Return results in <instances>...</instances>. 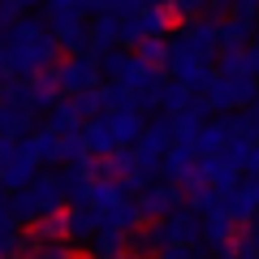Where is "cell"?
Listing matches in <instances>:
<instances>
[{"instance_id":"cell-1","label":"cell","mask_w":259,"mask_h":259,"mask_svg":"<svg viewBox=\"0 0 259 259\" xmlns=\"http://www.w3.org/2000/svg\"><path fill=\"white\" fill-rule=\"evenodd\" d=\"M164 78L177 87H186L190 95H203L207 82L216 78V69L207 61H199V56H190L182 44H168V61H164Z\"/></svg>"},{"instance_id":"cell-2","label":"cell","mask_w":259,"mask_h":259,"mask_svg":"<svg viewBox=\"0 0 259 259\" xmlns=\"http://www.w3.org/2000/svg\"><path fill=\"white\" fill-rule=\"evenodd\" d=\"M255 91H259L255 78H225V74H216L212 82H207L203 100H207L212 112H246V104L255 100Z\"/></svg>"},{"instance_id":"cell-3","label":"cell","mask_w":259,"mask_h":259,"mask_svg":"<svg viewBox=\"0 0 259 259\" xmlns=\"http://www.w3.org/2000/svg\"><path fill=\"white\" fill-rule=\"evenodd\" d=\"M134 207H139V221L156 225V221H164V216H173L177 207H186V190L173 186V182H151L147 190L134 194Z\"/></svg>"},{"instance_id":"cell-4","label":"cell","mask_w":259,"mask_h":259,"mask_svg":"<svg viewBox=\"0 0 259 259\" xmlns=\"http://www.w3.org/2000/svg\"><path fill=\"white\" fill-rule=\"evenodd\" d=\"M173 44H182L190 56H199V61L216 65V56H221V22L216 18H199V22H182V30H177Z\"/></svg>"},{"instance_id":"cell-5","label":"cell","mask_w":259,"mask_h":259,"mask_svg":"<svg viewBox=\"0 0 259 259\" xmlns=\"http://www.w3.org/2000/svg\"><path fill=\"white\" fill-rule=\"evenodd\" d=\"M56 87H61V100H74L82 91H95L100 82V69H95V56H65L56 65Z\"/></svg>"},{"instance_id":"cell-6","label":"cell","mask_w":259,"mask_h":259,"mask_svg":"<svg viewBox=\"0 0 259 259\" xmlns=\"http://www.w3.org/2000/svg\"><path fill=\"white\" fill-rule=\"evenodd\" d=\"M199 216L190 212V207H177L173 216H164V221H156V233H160V250L164 246H203L199 242Z\"/></svg>"},{"instance_id":"cell-7","label":"cell","mask_w":259,"mask_h":259,"mask_svg":"<svg viewBox=\"0 0 259 259\" xmlns=\"http://www.w3.org/2000/svg\"><path fill=\"white\" fill-rule=\"evenodd\" d=\"M221 212L229 216L233 225L255 221V216H259V182H255V177H242L233 190H225V194H221Z\"/></svg>"},{"instance_id":"cell-8","label":"cell","mask_w":259,"mask_h":259,"mask_svg":"<svg viewBox=\"0 0 259 259\" xmlns=\"http://www.w3.org/2000/svg\"><path fill=\"white\" fill-rule=\"evenodd\" d=\"M194 143L190 139H177L173 147L160 156V182H173V186H186L194 177Z\"/></svg>"},{"instance_id":"cell-9","label":"cell","mask_w":259,"mask_h":259,"mask_svg":"<svg viewBox=\"0 0 259 259\" xmlns=\"http://www.w3.org/2000/svg\"><path fill=\"white\" fill-rule=\"evenodd\" d=\"M26 190H30V199L39 203V216H56V212H65V190H61V177H56V173L39 168L35 182H30Z\"/></svg>"},{"instance_id":"cell-10","label":"cell","mask_w":259,"mask_h":259,"mask_svg":"<svg viewBox=\"0 0 259 259\" xmlns=\"http://www.w3.org/2000/svg\"><path fill=\"white\" fill-rule=\"evenodd\" d=\"M48 35H52V44L61 48V56H91V30H87V18L65 22V26H52Z\"/></svg>"},{"instance_id":"cell-11","label":"cell","mask_w":259,"mask_h":259,"mask_svg":"<svg viewBox=\"0 0 259 259\" xmlns=\"http://www.w3.org/2000/svg\"><path fill=\"white\" fill-rule=\"evenodd\" d=\"M194 177H199L203 186H212V190H221V194H225V190H233V186L242 182V173H238V168H233L225 156H212V160H194Z\"/></svg>"},{"instance_id":"cell-12","label":"cell","mask_w":259,"mask_h":259,"mask_svg":"<svg viewBox=\"0 0 259 259\" xmlns=\"http://www.w3.org/2000/svg\"><path fill=\"white\" fill-rule=\"evenodd\" d=\"M100 233L91 207H65V246H87V242Z\"/></svg>"},{"instance_id":"cell-13","label":"cell","mask_w":259,"mask_h":259,"mask_svg":"<svg viewBox=\"0 0 259 259\" xmlns=\"http://www.w3.org/2000/svg\"><path fill=\"white\" fill-rule=\"evenodd\" d=\"M108 121V134H112V143L117 147H134V143L143 139V130H147V117L143 112H112V117H104Z\"/></svg>"},{"instance_id":"cell-14","label":"cell","mask_w":259,"mask_h":259,"mask_svg":"<svg viewBox=\"0 0 259 259\" xmlns=\"http://www.w3.org/2000/svg\"><path fill=\"white\" fill-rule=\"evenodd\" d=\"M238 229H242V225H233L225 212H212V216H203V225H199V242H203V250H212V255H216V250H221Z\"/></svg>"},{"instance_id":"cell-15","label":"cell","mask_w":259,"mask_h":259,"mask_svg":"<svg viewBox=\"0 0 259 259\" xmlns=\"http://www.w3.org/2000/svg\"><path fill=\"white\" fill-rule=\"evenodd\" d=\"M78 143H82V151H87V156H112V151H117V143H112L108 121H104V117L82 121V130H78Z\"/></svg>"},{"instance_id":"cell-16","label":"cell","mask_w":259,"mask_h":259,"mask_svg":"<svg viewBox=\"0 0 259 259\" xmlns=\"http://www.w3.org/2000/svg\"><path fill=\"white\" fill-rule=\"evenodd\" d=\"M35 173H39V164H30L22 151H13V160L5 168H0V190L5 194H13V190H26L30 182H35Z\"/></svg>"},{"instance_id":"cell-17","label":"cell","mask_w":259,"mask_h":259,"mask_svg":"<svg viewBox=\"0 0 259 259\" xmlns=\"http://www.w3.org/2000/svg\"><path fill=\"white\" fill-rule=\"evenodd\" d=\"M48 134H56V139H74L78 130H82V117L74 112V104L69 100H56L52 108H48Z\"/></svg>"},{"instance_id":"cell-18","label":"cell","mask_w":259,"mask_h":259,"mask_svg":"<svg viewBox=\"0 0 259 259\" xmlns=\"http://www.w3.org/2000/svg\"><path fill=\"white\" fill-rule=\"evenodd\" d=\"M87 30H91V56L112 52V48H117V13H100V18H87Z\"/></svg>"},{"instance_id":"cell-19","label":"cell","mask_w":259,"mask_h":259,"mask_svg":"<svg viewBox=\"0 0 259 259\" xmlns=\"http://www.w3.org/2000/svg\"><path fill=\"white\" fill-rule=\"evenodd\" d=\"M139 26H143V39H164L168 30L177 26V18L168 13V5H147L139 13Z\"/></svg>"},{"instance_id":"cell-20","label":"cell","mask_w":259,"mask_h":259,"mask_svg":"<svg viewBox=\"0 0 259 259\" xmlns=\"http://www.w3.org/2000/svg\"><path fill=\"white\" fill-rule=\"evenodd\" d=\"M130 194L121 190L117 182H91V190H87V207H91L95 216L100 212H108V207H117V203H125Z\"/></svg>"},{"instance_id":"cell-21","label":"cell","mask_w":259,"mask_h":259,"mask_svg":"<svg viewBox=\"0 0 259 259\" xmlns=\"http://www.w3.org/2000/svg\"><path fill=\"white\" fill-rule=\"evenodd\" d=\"M26 134H30V112H22V108H13V104L0 100V139L18 143V139H26Z\"/></svg>"},{"instance_id":"cell-22","label":"cell","mask_w":259,"mask_h":259,"mask_svg":"<svg viewBox=\"0 0 259 259\" xmlns=\"http://www.w3.org/2000/svg\"><path fill=\"white\" fill-rule=\"evenodd\" d=\"M225 151V125L221 121H207V125H199V134H194V156L199 160H212Z\"/></svg>"},{"instance_id":"cell-23","label":"cell","mask_w":259,"mask_h":259,"mask_svg":"<svg viewBox=\"0 0 259 259\" xmlns=\"http://www.w3.org/2000/svg\"><path fill=\"white\" fill-rule=\"evenodd\" d=\"M87 250H91V259H121V255H125V233L100 229L91 242H87Z\"/></svg>"},{"instance_id":"cell-24","label":"cell","mask_w":259,"mask_h":259,"mask_svg":"<svg viewBox=\"0 0 259 259\" xmlns=\"http://www.w3.org/2000/svg\"><path fill=\"white\" fill-rule=\"evenodd\" d=\"M190 100H194V95L186 91V87H177V82H164V87L156 91V108H164V117L186 112V108H190Z\"/></svg>"},{"instance_id":"cell-25","label":"cell","mask_w":259,"mask_h":259,"mask_svg":"<svg viewBox=\"0 0 259 259\" xmlns=\"http://www.w3.org/2000/svg\"><path fill=\"white\" fill-rule=\"evenodd\" d=\"M30 238H35L39 246H52V242H65V212H56V216H39V221L30 225Z\"/></svg>"},{"instance_id":"cell-26","label":"cell","mask_w":259,"mask_h":259,"mask_svg":"<svg viewBox=\"0 0 259 259\" xmlns=\"http://www.w3.org/2000/svg\"><path fill=\"white\" fill-rule=\"evenodd\" d=\"M44 5H48V30H52V26H65V22L87 18L82 0H44Z\"/></svg>"},{"instance_id":"cell-27","label":"cell","mask_w":259,"mask_h":259,"mask_svg":"<svg viewBox=\"0 0 259 259\" xmlns=\"http://www.w3.org/2000/svg\"><path fill=\"white\" fill-rule=\"evenodd\" d=\"M216 259H259V250H255V242H250V233L238 229L221 250H216Z\"/></svg>"},{"instance_id":"cell-28","label":"cell","mask_w":259,"mask_h":259,"mask_svg":"<svg viewBox=\"0 0 259 259\" xmlns=\"http://www.w3.org/2000/svg\"><path fill=\"white\" fill-rule=\"evenodd\" d=\"M134 56H139L143 65H151V69H164V61H168V39H143V44L134 48Z\"/></svg>"},{"instance_id":"cell-29","label":"cell","mask_w":259,"mask_h":259,"mask_svg":"<svg viewBox=\"0 0 259 259\" xmlns=\"http://www.w3.org/2000/svg\"><path fill=\"white\" fill-rule=\"evenodd\" d=\"M212 69H216V74H225V78H250V69H246V48H242V52H221Z\"/></svg>"},{"instance_id":"cell-30","label":"cell","mask_w":259,"mask_h":259,"mask_svg":"<svg viewBox=\"0 0 259 259\" xmlns=\"http://www.w3.org/2000/svg\"><path fill=\"white\" fill-rule=\"evenodd\" d=\"M74 112L82 121H95V117H104V100H100V87H95V91H82V95H74Z\"/></svg>"},{"instance_id":"cell-31","label":"cell","mask_w":259,"mask_h":259,"mask_svg":"<svg viewBox=\"0 0 259 259\" xmlns=\"http://www.w3.org/2000/svg\"><path fill=\"white\" fill-rule=\"evenodd\" d=\"M164 5L177 22H199V13H207V0H164Z\"/></svg>"},{"instance_id":"cell-32","label":"cell","mask_w":259,"mask_h":259,"mask_svg":"<svg viewBox=\"0 0 259 259\" xmlns=\"http://www.w3.org/2000/svg\"><path fill=\"white\" fill-rule=\"evenodd\" d=\"M26 259H78L74 246H65V242H52V246H35Z\"/></svg>"},{"instance_id":"cell-33","label":"cell","mask_w":259,"mask_h":259,"mask_svg":"<svg viewBox=\"0 0 259 259\" xmlns=\"http://www.w3.org/2000/svg\"><path fill=\"white\" fill-rule=\"evenodd\" d=\"M151 259H207V250L203 246H164V250H156Z\"/></svg>"},{"instance_id":"cell-34","label":"cell","mask_w":259,"mask_h":259,"mask_svg":"<svg viewBox=\"0 0 259 259\" xmlns=\"http://www.w3.org/2000/svg\"><path fill=\"white\" fill-rule=\"evenodd\" d=\"M246 69H250V78H259V35L250 39V48H246Z\"/></svg>"},{"instance_id":"cell-35","label":"cell","mask_w":259,"mask_h":259,"mask_svg":"<svg viewBox=\"0 0 259 259\" xmlns=\"http://www.w3.org/2000/svg\"><path fill=\"white\" fill-rule=\"evenodd\" d=\"M233 9V0H207V13H212L216 22H221V13H229Z\"/></svg>"},{"instance_id":"cell-36","label":"cell","mask_w":259,"mask_h":259,"mask_svg":"<svg viewBox=\"0 0 259 259\" xmlns=\"http://www.w3.org/2000/svg\"><path fill=\"white\" fill-rule=\"evenodd\" d=\"M246 121H250V125H259V91H255V100L246 104Z\"/></svg>"},{"instance_id":"cell-37","label":"cell","mask_w":259,"mask_h":259,"mask_svg":"<svg viewBox=\"0 0 259 259\" xmlns=\"http://www.w3.org/2000/svg\"><path fill=\"white\" fill-rule=\"evenodd\" d=\"M250 242H255V250H259V216H255V229H250Z\"/></svg>"},{"instance_id":"cell-38","label":"cell","mask_w":259,"mask_h":259,"mask_svg":"<svg viewBox=\"0 0 259 259\" xmlns=\"http://www.w3.org/2000/svg\"><path fill=\"white\" fill-rule=\"evenodd\" d=\"M121 259H139V255H121Z\"/></svg>"},{"instance_id":"cell-39","label":"cell","mask_w":259,"mask_h":259,"mask_svg":"<svg viewBox=\"0 0 259 259\" xmlns=\"http://www.w3.org/2000/svg\"><path fill=\"white\" fill-rule=\"evenodd\" d=\"M250 5H259V0H250Z\"/></svg>"}]
</instances>
